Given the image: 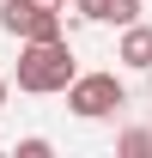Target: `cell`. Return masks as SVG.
Listing matches in <instances>:
<instances>
[{
  "label": "cell",
  "instance_id": "1",
  "mask_svg": "<svg viewBox=\"0 0 152 158\" xmlns=\"http://www.w3.org/2000/svg\"><path fill=\"white\" fill-rule=\"evenodd\" d=\"M73 49H67V37H49V43H19V91H31V98H55V91H67V79H73Z\"/></svg>",
  "mask_w": 152,
  "mask_h": 158
},
{
  "label": "cell",
  "instance_id": "2",
  "mask_svg": "<svg viewBox=\"0 0 152 158\" xmlns=\"http://www.w3.org/2000/svg\"><path fill=\"white\" fill-rule=\"evenodd\" d=\"M67 110L79 122H103L116 110H128V85L116 73H73L67 79Z\"/></svg>",
  "mask_w": 152,
  "mask_h": 158
},
{
  "label": "cell",
  "instance_id": "3",
  "mask_svg": "<svg viewBox=\"0 0 152 158\" xmlns=\"http://www.w3.org/2000/svg\"><path fill=\"white\" fill-rule=\"evenodd\" d=\"M73 12L85 24H116V31H122V24L140 19V0H73Z\"/></svg>",
  "mask_w": 152,
  "mask_h": 158
},
{
  "label": "cell",
  "instance_id": "4",
  "mask_svg": "<svg viewBox=\"0 0 152 158\" xmlns=\"http://www.w3.org/2000/svg\"><path fill=\"white\" fill-rule=\"evenodd\" d=\"M116 61L122 67H134V73H146L152 67V24H122V43H116Z\"/></svg>",
  "mask_w": 152,
  "mask_h": 158
},
{
  "label": "cell",
  "instance_id": "5",
  "mask_svg": "<svg viewBox=\"0 0 152 158\" xmlns=\"http://www.w3.org/2000/svg\"><path fill=\"white\" fill-rule=\"evenodd\" d=\"M116 152H122V158H146L152 152V134H146V128H128V134L116 140Z\"/></svg>",
  "mask_w": 152,
  "mask_h": 158
},
{
  "label": "cell",
  "instance_id": "6",
  "mask_svg": "<svg viewBox=\"0 0 152 158\" xmlns=\"http://www.w3.org/2000/svg\"><path fill=\"white\" fill-rule=\"evenodd\" d=\"M49 152H55V146H49V140H43V134H31V140H19V158H49Z\"/></svg>",
  "mask_w": 152,
  "mask_h": 158
},
{
  "label": "cell",
  "instance_id": "7",
  "mask_svg": "<svg viewBox=\"0 0 152 158\" xmlns=\"http://www.w3.org/2000/svg\"><path fill=\"white\" fill-rule=\"evenodd\" d=\"M6 91H12V79H6V73H0V110H6Z\"/></svg>",
  "mask_w": 152,
  "mask_h": 158
},
{
  "label": "cell",
  "instance_id": "8",
  "mask_svg": "<svg viewBox=\"0 0 152 158\" xmlns=\"http://www.w3.org/2000/svg\"><path fill=\"white\" fill-rule=\"evenodd\" d=\"M31 6H49V12H61V6H67V0H31Z\"/></svg>",
  "mask_w": 152,
  "mask_h": 158
}]
</instances>
